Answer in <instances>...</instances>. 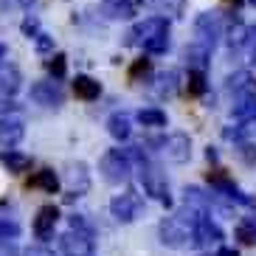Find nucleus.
<instances>
[{
	"mask_svg": "<svg viewBox=\"0 0 256 256\" xmlns=\"http://www.w3.org/2000/svg\"><path fill=\"white\" fill-rule=\"evenodd\" d=\"M206 211L203 208H194V206H186V208L174 211L172 217H164L158 226V236H160V245L172 250H180L188 248L192 240H194V226L197 220L203 217Z\"/></svg>",
	"mask_w": 256,
	"mask_h": 256,
	"instance_id": "nucleus-1",
	"label": "nucleus"
},
{
	"mask_svg": "<svg viewBox=\"0 0 256 256\" xmlns=\"http://www.w3.org/2000/svg\"><path fill=\"white\" fill-rule=\"evenodd\" d=\"M127 155H130V160H132V166H136L141 188L152 197V200H158L160 206L169 208V206H172V194H169V183H166V174L160 172V166L144 152V146H130Z\"/></svg>",
	"mask_w": 256,
	"mask_h": 256,
	"instance_id": "nucleus-2",
	"label": "nucleus"
},
{
	"mask_svg": "<svg viewBox=\"0 0 256 256\" xmlns=\"http://www.w3.org/2000/svg\"><path fill=\"white\" fill-rule=\"evenodd\" d=\"M98 172L104 178L110 186H121V183L130 180V174H132V160H130L127 150H110L102 155L98 160Z\"/></svg>",
	"mask_w": 256,
	"mask_h": 256,
	"instance_id": "nucleus-3",
	"label": "nucleus"
},
{
	"mask_svg": "<svg viewBox=\"0 0 256 256\" xmlns=\"http://www.w3.org/2000/svg\"><path fill=\"white\" fill-rule=\"evenodd\" d=\"M60 250L65 256H93L96 254L93 231H84V228H68V231L60 236Z\"/></svg>",
	"mask_w": 256,
	"mask_h": 256,
	"instance_id": "nucleus-4",
	"label": "nucleus"
},
{
	"mask_svg": "<svg viewBox=\"0 0 256 256\" xmlns=\"http://www.w3.org/2000/svg\"><path fill=\"white\" fill-rule=\"evenodd\" d=\"M144 211V200L138 192H132V188H127L124 194H116L113 200H110V214H113L116 222H136L138 214Z\"/></svg>",
	"mask_w": 256,
	"mask_h": 256,
	"instance_id": "nucleus-5",
	"label": "nucleus"
},
{
	"mask_svg": "<svg viewBox=\"0 0 256 256\" xmlns=\"http://www.w3.org/2000/svg\"><path fill=\"white\" fill-rule=\"evenodd\" d=\"M169 31V17H160V14H152V17H144L141 23H136L127 34V46H146L152 37L158 34H166Z\"/></svg>",
	"mask_w": 256,
	"mask_h": 256,
	"instance_id": "nucleus-6",
	"label": "nucleus"
},
{
	"mask_svg": "<svg viewBox=\"0 0 256 256\" xmlns=\"http://www.w3.org/2000/svg\"><path fill=\"white\" fill-rule=\"evenodd\" d=\"M150 144L152 146H160L166 160H172V164H186L192 158V138L186 132H169L166 138H155Z\"/></svg>",
	"mask_w": 256,
	"mask_h": 256,
	"instance_id": "nucleus-7",
	"label": "nucleus"
},
{
	"mask_svg": "<svg viewBox=\"0 0 256 256\" xmlns=\"http://www.w3.org/2000/svg\"><path fill=\"white\" fill-rule=\"evenodd\" d=\"M222 37V17L220 12H203V14L194 20V42L206 48H214Z\"/></svg>",
	"mask_w": 256,
	"mask_h": 256,
	"instance_id": "nucleus-8",
	"label": "nucleus"
},
{
	"mask_svg": "<svg viewBox=\"0 0 256 256\" xmlns=\"http://www.w3.org/2000/svg\"><path fill=\"white\" fill-rule=\"evenodd\" d=\"M17 90H20V70L14 65H3L0 68V116H8L12 110H17V104L12 102Z\"/></svg>",
	"mask_w": 256,
	"mask_h": 256,
	"instance_id": "nucleus-9",
	"label": "nucleus"
},
{
	"mask_svg": "<svg viewBox=\"0 0 256 256\" xmlns=\"http://www.w3.org/2000/svg\"><path fill=\"white\" fill-rule=\"evenodd\" d=\"M65 186H68V200L88 194L90 192V169H88V164H82V160L70 164L68 174H65Z\"/></svg>",
	"mask_w": 256,
	"mask_h": 256,
	"instance_id": "nucleus-10",
	"label": "nucleus"
},
{
	"mask_svg": "<svg viewBox=\"0 0 256 256\" xmlns=\"http://www.w3.org/2000/svg\"><path fill=\"white\" fill-rule=\"evenodd\" d=\"M220 240H222L220 226L211 222L208 214H203L194 226V240H192V245H194V248H211V245H220Z\"/></svg>",
	"mask_w": 256,
	"mask_h": 256,
	"instance_id": "nucleus-11",
	"label": "nucleus"
},
{
	"mask_svg": "<svg viewBox=\"0 0 256 256\" xmlns=\"http://www.w3.org/2000/svg\"><path fill=\"white\" fill-rule=\"evenodd\" d=\"M31 98L42 107H60L65 102V93H62L60 82H34L31 84Z\"/></svg>",
	"mask_w": 256,
	"mask_h": 256,
	"instance_id": "nucleus-12",
	"label": "nucleus"
},
{
	"mask_svg": "<svg viewBox=\"0 0 256 256\" xmlns=\"http://www.w3.org/2000/svg\"><path fill=\"white\" fill-rule=\"evenodd\" d=\"M56 222H60V208H56V206H42V208L37 211V217H34V236L42 240V242L51 240Z\"/></svg>",
	"mask_w": 256,
	"mask_h": 256,
	"instance_id": "nucleus-13",
	"label": "nucleus"
},
{
	"mask_svg": "<svg viewBox=\"0 0 256 256\" xmlns=\"http://www.w3.org/2000/svg\"><path fill=\"white\" fill-rule=\"evenodd\" d=\"M23 136H26V130L20 121L8 118V116L0 118V150H14L17 144L23 141Z\"/></svg>",
	"mask_w": 256,
	"mask_h": 256,
	"instance_id": "nucleus-14",
	"label": "nucleus"
},
{
	"mask_svg": "<svg viewBox=\"0 0 256 256\" xmlns=\"http://www.w3.org/2000/svg\"><path fill=\"white\" fill-rule=\"evenodd\" d=\"M231 116H234L236 121H250V118H256V93L245 90V93H240V96H234Z\"/></svg>",
	"mask_w": 256,
	"mask_h": 256,
	"instance_id": "nucleus-15",
	"label": "nucleus"
},
{
	"mask_svg": "<svg viewBox=\"0 0 256 256\" xmlns=\"http://www.w3.org/2000/svg\"><path fill=\"white\" fill-rule=\"evenodd\" d=\"M180 70L178 68H169V70H164V74L158 76V82H155V93H158L160 98H169V96H174V93L180 90Z\"/></svg>",
	"mask_w": 256,
	"mask_h": 256,
	"instance_id": "nucleus-16",
	"label": "nucleus"
},
{
	"mask_svg": "<svg viewBox=\"0 0 256 256\" xmlns=\"http://www.w3.org/2000/svg\"><path fill=\"white\" fill-rule=\"evenodd\" d=\"M141 6L158 12L160 17H180L186 8V0H138Z\"/></svg>",
	"mask_w": 256,
	"mask_h": 256,
	"instance_id": "nucleus-17",
	"label": "nucleus"
},
{
	"mask_svg": "<svg viewBox=\"0 0 256 256\" xmlns=\"http://www.w3.org/2000/svg\"><path fill=\"white\" fill-rule=\"evenodd\" d=\"M74 93H76V98H82V102H96V98L102 96V84H98L93 76H76Z\"/></svg>",
	"mask_w": 256,
	"mask_h": 256,
	"instance_id": "nucleus-18",
	"label": "nucleus"
},
{
	"mask_svg": "<svg viewBox=\"0 0 256 256\" xmlns=\"http://www.w3.org/2000/svg\"><path fill=\"white\" fill-rule=\"evenodd\" d=\"M254 37H256L254 26L236 20V23L231 26V31H228V46H231V48H245L248 42H254Z\"/></svg>",
	"mask_w": 256,
	"mask_h": 256,
	"instance_id": "nucleus-19",
	"label": "nucleus"
},
{
	"mask_svg": "<svg viewBox=\"0 0 256 256\" xmlns=\"http://www.w3.org/2000/svg\"><path fill=\"white\" fill-rule=\"evenodd\" d=\"M0 164L6 166L12 174H20V172H26L31 166V158L26 155V152H17V150H3L0 152Z\"/></svg>",
	"mask_w": 256,
	"mask_h": 256,
	"instance_id": "nucleus-20",
	"label": "nucleus"
},
{
	"mask_svg": "<svg viewBox=\"0 0 256 256\" xmlns=\"http://www.w3.org/2000/svg\"><path fill=\"white\" fill-rule=\"evenodd\" d=\"M102 6L113 20H132L136 17V3L132 0H102Z\"/></svg>",
	"mask_w": 256,
	"mask_h": 256,
	"instance_id": "nucleus-21",
	"label": "nucleus"
},
{
	"mask_svg": "<svg viewBox=\"0 0 256 256\" xmlns=\"http://www.w3.org/2000/svg\"><path fill=\"white\" fill-rule=\"evenodd\" d=\"M208 54H211V48L200 46V42H192V46L183 48V60H186L188 68H200V70H206V65H208Z\"/></svg>",
	"mask_w": 256,
	"mask_h": 256,
	"instance_id": "nucleus-22",
	"label": "nucleus"
},
{
	"mask_svg": "<svg viewBox=\"0 0 256 256\" xmlns=\"http://www.w3.org/2000/svg\"><path fill=\"white\" fill-rule=\"evenodd\" d=\"M107 132L116 138V141H127L132 136V127H130V116L127 113H113L107 118Z\"/></svg>",
	"mask_w": 256,
	"mask_h": 256,
	"instance_id": "nucleus-23",
	"label": "nucleus"
},
{
	"mask_svg": "<svg viewBox=\"0 0 256 256\" xmlns=\"http://www.w3.org/2000/svg\"><path fill=\"white\" fill-rule=\"evenodd\" d=\"M28 186L42 188L46 194H56V192H60V178H56V172H54V169H40V172L28 180Z\"/></svg>",
	"mask_w": 256,
	"mask_h": 256,
	"instance_id": "nucleus-24",
	"label": "nucleus"
},
{
	"mask_svg": "<svg viewBox=\"0 0 256 256\" xmlns=\"http://www.w3.org/2000/svg\"><path fill=\"white\" fill-rule=\"evenodd\" d=\"M226 90L231 93V96H240V93L250 90V74L248 70H236V74H231L226 79Z\"/></svg>",
	"mask_w": 256,
	"mask_h": 256,
	"instance_id": "nucleus-25",
	"label": "nucleus"
},
{
	"mask_svg": "<svg viewBox=\"0 0 256 256\" xmlns=\"http://www.w3.org/2000/svg\"><path fill=\"white\" fill-rule=\"evenodd\" d=\"M188 96H203L208 90V82H206V70L200 68H188V79H186Z\"/></svg>",
	"mask_w": 256,
	"mask_h": 256,
	"instance_id": "nucleus-26",
	"label": "nucleus"
},
{
	"mask_svg": "<svg viewBox=\"0 0 256 256\" xmlns=\"http://www.w3.org/2000/svg\"><path fill=\"white\" fill-rule=\"evenodd\" d=\"M144 127H166V113L158 107H146V110H138L136 116Z\"/></svg>",
	"mask_w": 256,
	"mask_h": 256,
	"instance_id": "nucleus-27",
	"label": "nucleus"
},
{
	"mask_svg": "<svg viewBox=\"0 0 256 256\" xmlns=\"http://www.w3.org/2000/svg\"><path fill=\"white\" fill-rule=\"evenodd\" d=\"M234 152H236V158H240L245 166H256V146L250 141H245V138L236 141L234 144Z\"/></svg>",
	"mask_w": 256,
	"mask_h": 256,
	"instance_id": "nucleus-28",
	"label": "nucleus"
},
{
	"mask_svg": "<svg viewBox=\"0 0 256 256\" xmlns=\"http://www.w3.org/2000/svg\"><path fill=\"white\" fill-rule=\"evenodd\" d=\"M48 70H51L54 79H65V74H68V60H65V54H54L51 60H48Z\"/></svg>",
	"mask_w": 256,
	"mask_h": 256,
	"instance_id": "nucleus-29",
	"label": "nucleus"
},
{
	"mask_svg": "<svg viewBox=\"0 0 256 256\" xmlns=\"http://www.w3.org/2000/svg\"><path fill=\"white\" fill-rule=\"evenodd\" d=\"M23 234L20 222L17 220H8V217H0V236H6V240H17Z\"/></svg>",
	"mask_w": 256,
	"mask_h": 256,
	"instance_id": "nucleus-30",
	"label": "nucleus"
},
{
	"mask_svg": "<svg viewBox=\"0 0 256 256\" xmlns=\"http://www.w3.org/2000/svg\"><path fill=\"white\" fill-rule=\"evenodd\" d=\"M144 51L146 54H166L169 51V31L166 34H158V37H152L146 46H144Z\"/></svg>",
	"mask_w": 256,
	"mask_h": 256,
	"instance_id": "nucleus-31",
	"label": "nucleus"
},
{
	"mask_svg": "<svg viewBox=\"0 0 256 256\" xmlns=\"http://www.w3.org/2000/svg\"><path fill=\"white\" fill-rule=\"evenodd\" d=\"M150 70H152V62L146 60V56H141V60H136V62H132V68H130V76H132V79H138L141 74L146 76Z\"/></svg>",
	"mask_w": 256,
	"mask_h": 256,
	"instance_id": "nucleus-32",
	"label": "nucleus"
},
{
	"mask_svg": "<svg viewBox=\"0 0 256 256\" xmlns=\"http://www.w3.org/2000/svg\"><path fill=\"white\" fill-rule=\"evenodd\" d=\"M0 256H23L20 248H17L14 240H6V236H0Z\"/></svg>",
	"mask_w": 256,
	"mask_h": 256,
	"instance_id": "nucleus-33",
	"label": "nucleus"
},
{
	"mask_svg": "<svg viewBox=\"0 0 256 256\" xmlns=\"http://www.w3.org/2000/svg\"><path fill=\"white\" fill-rule=\"evenodd\" d=\"M70 228H84V231H93L90 222L84 220V214H74V217H70Z\"/></svg>",
	"mask_w": 256,
	"mask_h": 256,
	"instance_id": "nucleus-34",
	"label": "nucleus"
},
{
	"mask_svg": "<svg viewBox=\"0 0 256 256\" xmlns=\"http://www.w3.org/2000/svg\"><path fill=\"white\" fill-rule=\"evenodd\" d=\"M37 51L40 54H46V51H51V40H48V34H37Z\"/></svg>",
	"mask_w": 256,
	"mask_h": 256,
	"instance_id": "nucleus-35",
	"label": "nucleus"
},
{
	"mask_svg": "<svg viewBox=\"0 0 256 256\" xmlns=\"http://www.w3.org/2000/svg\"><path fill=\"white\" fill-rule=\"evenodd\" d=\"M23 256H56V254H54V250H48L46 245H37V248H28Z\"/></svg>",
	"mask_w": 256,
	"mask_h": 256,
	"instance_id": "nucleus-36",
	"label": "nucleus"
},
{
	"mask_svg": "<svg viewBox=\"0 0 256 256\" xmlns=\"http://www.w3.org/2000/svg\"><path fill=\"white\" fill-rule=\"evenodd\" d=\"M23 31L28 34V37H37V20H31V17H28V20L23 23Z\"/></svg>",
	"mask_w": 256,
	"mask_h": 256,
	"instance_id": "nucleus-37",
	"label": "nucleus"
},
{
	"mask_svg": "<svg viewBox=\"0 0 256 256\" xmlns=\"http://www.w3.org/2000/svg\"><path fill=\"white\" fill-rule=\"evenodd\" d=\"M214 256H240L236 254V248H228V245H222V248H217V254Z\"/></svg>",
	"mask_w": 256,
	"mask_h": 256,
	"instance_id": "nucleus-38",
	"label": "nucleus"
},
{
	"mask_svg": "<svg viewBox=\"0 0 256 256\" xmlns=\"http://www.w3.org/2000/svg\"><path fill=\"white\" fill-rule=\"evenodd\" d=\"M3 56H6V46H3V42H0V60H3Z\"/></svg>",
	"mask_w": 256,
	"mask_h": 256,
	"instance_id": "nucleus-39",
	"label": "nucleus"
},
{
	"mask_svg": "<svg viewBox=\"0 0 256 256\" xmlns=\"http://www.w3.org/2000/svg\"><path fill=\"white\" fill-rule=\"evenodd\" d=\"M3 8H6V0H0V12H3Z\"/></svg>",
	"mask_w": 256,
	"mask_h": 256,
	"instance_id": "nucleus-40",
	"label": "nucleus"
},
{
	"mask_svg": "<svg viewBox=\"0 0 256 256\" xmlns=\"http://www.w3.org/2000/svg\"><path fill=\"white\" fill-rule=\"evenodd\" d=\"M248 3H250V6H256V0H248Z\"/></svg>",
	"mask_w": 256,
	"mask_h": 256,
	"instance_id": "nucleus-41",
	"label": "nucleus"
},
{
	"mask_svg": "<svg viewBox=\"0 0 256 256\" xmlns=\"http://www.w3.org/2000/svg\"><path fill=\"white\" fill-rule=\"evenodd\" d=\"M254 60H256V46H254Z\"/></svg>",
	"mask_w": 256,
	"mask_h": 256,
	"instance_id": "nucleus-42",
	"label": "nucleus"
}]
</instances>
